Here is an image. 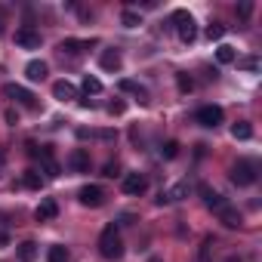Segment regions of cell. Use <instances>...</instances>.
I'll use <instances>...</instances> for the list:
<instances>
[{
  "mask_svg": "<svg viewBox=\"0 0 262 262\" xmlns=\"http://www.w3.org/2000/svg\"><path fill=\"white\" fill-rule=\"evenodd\" d=\"M99 253H102V259H108V262H117V259L123 256V237H120V231H117L114 222L102 228V234H99Z\"/></svg>",
  "mask_w": 262,
  "mask_h": 262,
  "instance_id": "6da1fadb",
  "label": "cell"
},
{
  "mask_svg": "<svg viewBox=\"0 0 262 262\" xmlns=\"http://www.w3.org/2000/svg\"><path fill=\"white\" fill-rule=\"evenodd\" d=\"M173 22H176V34H179V40H182V43H194V37H198V25H194L191 13L176 10V13H173Z\"/></svg>",
  "mask_w": 262,
  "mask_h": 262,
  "instance_id": "7a4b0ae2",
  "label": "cell"
},
{
  "mask_svg": "<svg viewBox=\"0 0 262 262\" xmlns=\"http://www.w3.org/2000/svg\"><path fill=\"white\" fill-rule=\"evenodd\" d=\"M228 179H231L237 188H250V185L256 182V164H253V161H237V164L231 167Z\"/></svg>",
  "mask_w": 262,
  "mask_h": 262,
  "instance_id": "3957f363",
  "label": "cell"
},
{
  "mask_svg": "<svg viewBox=\"0 0 262 262\" xmlns=\"http://www.w3.org/2000/svg\"><path fill=\"white\" fill-rule=\"evenodd\" d=\"M4 96L7 99H13V102H19L22 108H37V96L34 93H28L25 86H19V83H7L4 86Z\"/></svg>",
  "mask_w": 262,
  "mask_h": 262,
  "instance_id": "277c9868",
  "label": "cell"
},
{
  "mask_svg": "<svg viewBox=\"0 0 262 262\" xmlns=\"http://www.w3.org/2000/svg\"><path fill=\"white\" fill-rule=\"evenodd\" d=\"M222 117H225V114H222L219 105H201L198 114H194V120H198L201 126H207V129H216V126L222 123Z\"/></svg>",
  "mask_w": 262,
  "mask_h": 262,
  "instance_id": "5b68a950",
  "label": "cell"
},
{
  "mask_svg": "<svg viewBox=\"0 0 262 262\" xmlns=\"http://www.w3.org/2000/svg\"><path fill=\"white\" fill-rule=\"evenodd\" d=\"M77 201H80L83 207H93V210H96V207L105 204V191H102L99 185H83V188L77 191Z\"/></svg>",
  "mask_w": 262,
  "mask_h": 262,
  "instance_id": "8992f818",
  "label": "cell"
},
{
  "mask_svg": "<svg viewBox=\"0 0 262 262\" xmlns=\"http://www.w3.org/2000/svg\"><path fill=\"white\" fill-rule=\"evenodd\" d=\"M145 188H148L145 173H126V176H123V191H126V194H142Z\"/></svg>",
  "mask_w": 262,
  "mask_h": 262,
  "instance_id": "52a82bcc",
  "label": "cell"
},
{
  "mask_svg": "<svg viewBox=\"0 0 262 262\" xmlns=\"http://www.w3.org/2000/svg\"><path fill=\"white\" fill-rule=\"evenodd\" d=\"M40 170L47 173V179H56V176L62 173V167H59V161L53 158V148H50V145H43V151H40Z\"/></svg>",
  "mask_w": 262,
  "mask_h": 262,
  "instance_id": "ba28073f",
  "label": "cell"
},
{
  "mask_svg": "<svg viewBox=\"0 0 262 262\" xmlns=\"http://www.w3.org/2000/svg\"><path fill=\"white\" fill-rule=\"evenodd\" d=\"M56 216H59L56 198H43V201L37 204V210H34V219H37V222H50V219H56Z\"/></svg>",
  "mask_w": 262,
  "mask_h": 262,
  "instance_id": "9c48e42d",
  "label": "cell"
},
{
  "mask_svg": "<svg viewBox=\"0 0 262 262\" xmlns=\"http://www.w3.org/2000/svg\"><path fill=\"white\" fill-rule=\"evenodd\" d=\"M16 43H19L22 50H37V47H40V31H34V28H19V31H16Z\"/></svg>",
  "mask_w": 262,
  "mask_h": 262,
  "instance_id": "30bf717a",
  "label": "cell"
},
{
  "mask_svg": "<svg viewBox=\"0 0 262 262\" xmlns=\"http://www.w3.org/2000/svg\"><path fill=\"white\" fill-rule=\"evenodd\" d=\"M68 167H71L74 173H90V151H86V148H74V151L68 155Z\"/></svg>",
  "mask_w": 262,
  "mask_h": 262,
  "instance_id": "8fae6325",
  "label": "cell"
},
{
  "mask_svg": "<svg viewBox=\"0 0 262 262\" xmlns=\"http://www.w3.org/2000/svg\"><path fill=\"white\" fill-rule=\"evenodd\" d=\"M90 47H93L90 40H74V37H68V40H62V43H59V53H62V56L77 59V56H80L83 50H90Z\"/></svg>",
  "mask_w": 262,
  "mask_h": 262,
  "instance_id": "7c38bea8",
  "label": "cell"
},
{
  "mask_svg": "<svg viewBox=\"0 0 262 262\" xmlns=\"http://www.w3.org/2000/svg\"><path fill=\"white\" fill-rule=\"evenodd\" d=\"M53 96H56L59 102H74V99H77V86H74L71 80H56V83H53Z\"/></svg>",
  "mask_w": 262,
  "mask_h": 262,
  "instance_id": "4fadbf2b",
  "label": "cell"
},
{
  "mask_svg": "<svg viewBox=\"0 0 262 262\" xmlns=\"http://www.w3.org/2000/svg\"><path fill=\"white\" fill-rule=\"evenodd\" d=\"M188 182H176L170 191H161L158 194V204H173V201H182V198H188Z\"/></svg>",
  "mask_w": 262,
  "mask_h": 262,
  "instance_id": "5bb4252c",
  "label": "cell"
},
{
  "mask_svg": "<svg viewBox=\"0 0 262 262\" xmlns=\"http://www.w3.org/2000/svg\"><path fill=\"white\" fill-rule=\"evenodd\" d=\"M198 191H201V198H204V204H207V207H210V210H213V213H219V210H222V207H225V204H228V201H225V198H222V194H219V191H213V188H210V185H201V188H198Z\"/></svg>",
  "mask_w": 262,
  "mask_h": 262,
  "instance_id": "9a60e30c",
  "label": "cell"
},
{
  "mask_svg": "<svg viewBox=\"0 0 262 262\" xmlns=\"http://www.w3.org/2000/svg\"><path fill=\"white\" fill-rule=\"evenodd\" d=\"M216 216H219V222H222V225H228V228H241V225H244V216H241V213H237V207H231V204H225Z\"/></svg>",
  "mask_w": 262,
  "mask_h": 262,
  "instance_id": "2e32d148",
  "label": "cell"
},
{
  "mask_svg": "<svg viewBox=\"0 0 262 262\" xmlns=\"http://www.w3.org/2000/svg\"><path fill=\"white\" fill-rule=\"evenodd\" d=\"M99 65H102L105 71H120V65H123L120 50H105V53H102V59H99Z\"/></svg>",
  "mask_w": 262,
  "mask_h": 262,
  "instance_id": "e0dca14e",
  "label": "cell"
},
{
  "mask_svg": "<svg viewBox=\"0 0 262 262\" xmlns=\"http://www.w3.org/2000/svg\"><path fill=\"white\" fill-rule=\"evenodd\" d=\"M47 71H50V68H47V62H40V59H31V62L25 65V77H28V80H34V83H37V80H43V77H47Z\"/></svg>",
  "mask_w": 262,
  "mask_h": 262,
  "instance_id": "ac0fdd59",
  "label": "cell"
},
{
  "mask_svg": "<svg viewBox=\"0 0 262 262\" xmlns=\"http://www.w3.org/2000/svg\"><path fill=\"white\" fill-rule=\"evenodd\" d=\"M117 86H120L123 93H136V96H139V102H148V93H145V86H139L136 80H129V77H123V80H120Z\"/></svg>",
  "mask_w": 262,
  "mask_h": 262,
  "instance_id": "d6986e66",
  "label": "cell"
},
{
  "mask_svg": "<svg viewBox=\"0 0 262 262\" xmlns=\"http://www.w3.org/2000/svg\"><path fill=\"white\" fill-rule=\"evenodd\" d=\"M231 136H234L237 142H247V139H253V126H250L247 120H237V123L231 126Z\"/></svg>",
  "mask_w": 262,
  "mask_h": 262,
  "instance_id": "ffe728a7",
  "label": "cell"
},
{
  "mask_svg": "<svg viewBox=\"0 0 262 262\" xmlns=\"http://www.w3.org/2000/svg\"><path fill=\"white\" fill-rule=\"evenodd\" d=\"M16 256H19L22 262H34V259H37V244H34V241H25V244H19Z\"/></svg>",
  "mask_w": 262,
  "mask_h": 262,
  "instance_id": "44dd1931",
  "label": "cell"
},
{
  "mask_svg": "<svg viewBox=\"0 0 262 262\" xmlns=\"http://www.w3.org/2000/svg\"><path fill=\"white\" fill-rule=\"evenodd\" d=\"M216 62H219V65H231V62H237V53H234V47L222 43V47L216 50Z\"/></svg>",
  "mask_w": 262,
  "mask_h": 262,
  "instance_id": "7402d4cb",
  "label": "cell"
},
{
  "mask_svg": "<svg viewBox=\"0 0 262 262\" xmlns=\"http://www.w3.org/2000/svg\"><path fill=\"white\" fill-rule=\"evenodd\" d=\"M47 262H71V256H68V250L65 247H50V253H47Z\"/></svg>",
  "mask_w": 262,
  "mask_h": 262,
  "instance_id": "603a6c76",
  "label": "cell"
},
{
  "mask_svg": "<svg viewBox=\"0 0 262 262\" xmlns=\"http://www.w3.org/2000/svg\"><path fill=\"white\" fill-rule=\"evenodd\" d=\"M120 22H123L126 28H136V25H142V16L133 13V10H123V13H120Z\"/></svg>",
  "mask_w": 262,
  "mask_h": 262,
  "instance_id": "cb8c5ba5",
  "label": "cell"
},
{
  "mask_svg": "<svg viewBox=\"0 0 262 262\" xmlns=\"http://www.w3.org/2000/svg\"><path fill=\"white\" fill-rule=\"evenodd\" d=\"M83 93H86V96H96V93H102V80L86 74V77H83Z\"/></svg>",
  "mask_w": 262,
  "mask_h": 262,
  "instance_id": "d4e9b609",
  "label": "cell"
},
{
  "mask_svg": "<svg viewBox=\"0 0 262 262\" xmlns=\"http://www.w3.org/2000/svg\"><path fill=\"white\" fill-rule=\"evenodd\" d=\"M176 86H179V93H191V90H194V80H191L185 71H179V74H176Z\"/></svg>",
  "mask_w": 262,
  "mask_h": 262,
  "instance_id": "484cf974",
  "label": "cell"
},
{
  "mask_svg": "<svg viewBox=\"0 0 262 262\" xmlns=\"http://www.w3.org/2000/svg\"><path fill=\"white\" fill-rule=\"evenodd\" d=\"M22 185H28V188H40V185H43V176H40L37 170H28L25 179H22Z\"/></svg>",
  "mask_w": 262,
  "mask_h": 262,
  "instance_id": "4316f807",
  "label": "cell"
},
{
  "mask_svg": "<svg viewBox=\"0 0 262 262\" xmlns=\"http://www.w3.org/2000/svg\"><path fill=\"white\" fill-rule=\"evenodd\" d=\"M210 253H213V237H204V244L198 250V262H210Z\"/></svg>",
  "mask_w": 262,
  "mask_h": 262,
  "instance_id": "83f0119b",
  "label": "cell"
},
{
  "mask_svg": "<svg viewBox=\"0 0 262 262\" xmlns=\"http://www.w3.org/2000/svg\"><path fill=\"white\" fill-rule=\"evenodd\" d=\"M176 155H179V142H173V139H170V142H164V148H161V158L173 161Z\"/></svg>",
  "mask_w": 262,
  "mask_h": 262,
  "instance_id": "f1b7e54d",
  "label": "cell"
},
{
  "mask_svg": "<svg viewBox=\"0 0 262 262\" xmlns=\"http://www.w3.org/2000/svg\"><path fill=\"white\" fill-rule=\"evenodd\" d=\"M222 34H225V25H219V22H213V25L207 28V37H210V40H222Z\"/></svg>",
  "mask_w": 262,
  "mask_h": 262,
  "instance_id": "f546056e",
  "label": "cell"
},
{
  "mask_svg": "<svg viewBox=\"0 0 262 262\" xmlns=\"http://www.w3.org/2000/svg\"><path fill=\"white\" fill-rule=\"evenodd\" d=\"M237 68H244V71H256V68H259V59H256V56H247V59H237Z\"/></svg>",
  "mask_w": 262,
  "mask_h": 262,
  "instance_id": "4dcf8cb0",
  "label": "cell"
},
{
  "mask_svg": "<svg viewBox=\"0 0 262 262\" xmlns=\"http://www.w3.org/2000/svg\"><path fill=\"white\" fill-rule=\"evenodd\" d=\"M250 13H253V4H241V7H237V16H241V19H250Z\"/></svg>",
  "mask_w": 262,
  "mask_h": 262,
  "instance_id": "1f68e13d",
  "label": "cell"
},
{
  "mask_svg": "<svg viewBox=\"0 0 262 262\" xmlns=\"http://www.w3.org/2000/svg\"><path fill=\"white\" fill-rule=\"evenodd\" d=\"M123 111H126L123 102H111V105H108V114H123Z\"/></svg>",
  "mask_w": 262,
  "mask_h": 262,
  "instance_id": "d6a6232c",
  "label": "cell"
},
{
  "mask_svg": "<svg viewBox=\"0 0 262 262\" xmlns=\"http://www.w3.org/2000/svg\"><path fill=\"white\" fill-rule=\"evenodd\" d=\"M117 170H120L117 161H114V164H105V173H102V176H117Z\"/></svg>",
  "mask_w": 262,
  "mask_h": 262,
  "instance_id": "836d02e7",
  "label": "cell"
},
{
  "mask_svg": "<svg viewBox=\"0 0 262 262\" xmlns=\"http://www.w3.org/2000/svg\"><path fill=\"white\" fill-rule=\"evenodd\" d=\"M4 170H7V148H0V176H4Z\"/></svg>",
  "mask_w": 262,
  "mask_h": 262,
  "instance_id": "e575fe53",
  "label": "cell"
},
{
  "mask_svg": "<svg viewBox=\"0 0 262 262\" xmlns=\"http://www.w3.org/2000/svg\"><path fill=\"white\" fill-rule=\"evenodd\" d=\"M7 120H10V123H19V114H16L13 108H7Z\"/></svg>",
  "mask_w": 262,
  "mask_h": 262,
  "instance_id": "d590c367",
  "label": "cell"
},
{
  "mask_svg": "<svg viewBox=\"0 0 262 262\" xmlns=\"http://www.w3.org/2000/svg\"><path fill=\"white\" fill-rule=\"evenodd\" d=\"M25 148H28V155H31V158H37V155H40V151H37V145H34V142H28V145H25Z\"/></svg>",
  "mask_w": 262,
  "mask_h": 262,
  "instance_id": "8d00e7d4",
  "label": "cell"
},
{
  "mask_svg": "<svg viewBox=\"0 0 262 262\" xmlns=\"http://www.w3.org/2000/svg\"><path fill=\"white\" fill-rule=\"evenodd\" d=\"M7 244H10V234H7V231H0V247H7Z\"/></svg>",
  "mask_w": 262,
  "mask_h": 262,
  "instance_id": "74e56055",
  "label": "cell"
},
{
  "mask_svg": "<svg viewBox=\"0 0 262 262\" xmlns=\"http://www.w3.org/2000/svg\"><path fill=\"white\" fill-rule=\"evenodd\" d=\"M225 262H244V259H241V256H228Z\"/></svg>",
  "mask_w": 262,
  "mask_h": 262,
  "instance_id": "f35d334b",
  "label": "cell"
},
{
  "mask_svg": "<svg viewBox=\"0 0 262 262\" xmlns=\"http://www.w3.org/2000/svg\"><path fill=\"white\" fill-rule=\"evenodd\" d=\"M151 262H161V259H151Z\"/></svg>",
  "mask_w": 262,
  "mask_h": 262,
  "instance_id": "ab89813d",
  "label": "cell"
}]
</instances>
